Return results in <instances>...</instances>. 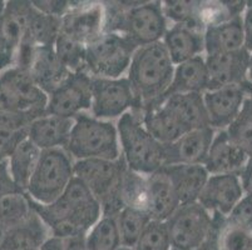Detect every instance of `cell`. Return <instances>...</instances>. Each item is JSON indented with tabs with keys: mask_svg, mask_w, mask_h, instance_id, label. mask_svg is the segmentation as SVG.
<instances>
[{
	"mask_svg": "<svg viewBox=\"0 0 252 250\" xmlns=\"http://www.w3.org/2000/svg\"><path fill=\"white\" fill-rule=\"evenodd\" d=\"M32 205L53 237L58 238L84 237L102 217L98 200L75 176L56 201L40 205L32 200Z\"/></svg>",
	"mask_w": 252,
	"mask_h": 250,
	"instance_id": "6da1fadb",
	"label": "cell"
},
{
	"mask_svg": "<svg viewBox=\"0 0 252 250\" xmlns=\"http://www.w3.org/2000/svg\"><path fill=\"white\" fill-rule=\"evenodd\" d=\"M172 63L163 43L138 48L128 68V82L134 96L133 111L141 113L166 96L173 79Z\"/></svg>",
	"mask_w": 252,
	"mask_h": 250,
	"instance_id": "7a4b0ae2",
	"label": "cell"
},
{
	"mask_svg": "<svg viewBox=\"0 0 252 250\" xmlns=\"http://www.w3.org/2000/svg\"><path fill=\"white\" fill-rule=\"evenodd\" d=\"M105 31L121 34L137 48L147 47L163 40L168 29L161 1L146 3H108Z\"/></svg>",
	"mask_w": 252,
	"mask_h": 250,
	"instance_id": "3957f363",
	"label": "cell"
},
{
	"mask_svg": "<svg viewBox=\"0 0 252 250\" xmlns=\"http://www.w3.org/2000/svg\"><path fill=\"white\" fill-rule=\"evenodd\" d=\"M119 145L128 169L151 175L164 167V148L144 128L141 114L127 111L117 123Z\"/></svg>",
	"mask_w": 252,
	"mask_h": 250,
	"instance_id": "277c9868",
	"label": "cell"
},
{
	"mask_svg": "<svg viewBox=\"0 0 252 250\" xmlns=\"http://www.w3.org/2000/svg\"><path fill=\"white\" fill-rule=\"evenodd\" d=\"M127 168L122 155L117 160L86 159L74 162V176L97 199L102 215L117 217L125 208L121 198V185Z\"/></svg>",
	"mask_w": 252,
	"mask_h": 250,
	"instance_id": "5b68a950",
	"label": "cell"
},
{
	"mask_svg": "<svg viewBox=\"0 0 252 250\" xmlns=\"http://www.w3.org/2000/svg\"><path fill=\"white\" fill-rule=\"evenodd\" d=\"M64 149L75 160H117L122 155L116 125L87 114H79L74 118L72 132Z\"/></svg>",
	"mask_w": 252,
	"mask_h": 250,
	"instance_id": "8992f818",
	"label": "cell"
},
{
	"mask_svg": "<svg viewBox=\"0 0 252 250\" xmlns=\"http://www.w3.org/2000/svg\"><path fill=\"white\" fill-rule=\"evenodd\" d=\"M74 178V160L64 148L42 150L25 194L36 204L48 205L65 192Z\"/></svg>",
	"mask_w": 252,
	"mask_h": 250,
	"instance_id": "52a82bcc",
	"label": "cell"
},
{
	"mask_svg": "<svg viewBox=\"0 0 252 250\" xmlns=\"http://www.w3.org/2000/svg\"><path fill=\"white\" fill-rule=\"evenodd\" d=\"M137 49L126 36L104 31L86 45L87 73L94 78L118 79L128 70Z\"/></svg>",
	"mask_w": 252,
	"mask_h": 250,
	"instance_id": "ba28073f",
	"label": "cell"
},
{
	"mask_svg": "<svg viewBox=\"0 0 252 250\" xmlns=\"http://www.w3.org/2000/svg\"><path fill=\"white\" fill-rule=\"evenodd\" d=\"M171 247L175 250H197L215 229V217L201 204H181L166 220Z\"/></svg>",
	"mask_w": 252,
	"mask_h": 250,
	"instance_id": "9c48e42d",
	"label": "cell"
},
{
	"mask_svg": "<svg viewBox=\"0 0 252 250\" xmlns=\"http://www.w3.org/2000/svg\"><path fill=\"white\" fill-rule=\"evenodd\" d=\"M48 95L29 73L11 65L0 74V108L39 116L47 113Z\"/></svg>",
	"mask_w": 252,
	"mask_h": 250,
	"instance_id": "30bf717a",
	"label": "cell"
},
{
	"mask_svg": "<svg viewBox=\"0 0 252 250\" xmlns=\"http://www.w3.org/2000/svg\"><path fill=\"white\" fill-rule=\"evenodd\" d=\"M134 105L127 78L107 79L92 77V113L100 120L121 118Z\"/></svg>",
	"mask_w": 252,
	"mask_h": 250,
	"instance_id": "8fae6325",
	"label": "cell"
},
{
	"mask_svg": "<svg viewBox=\"0 0 252 250\" xmlns=\"http://www.w3.org/2000/svg\"><path fill=\"white\" fill-rule=\"evenodd\" d=\"M92 107V77L72 73L58 89L48 95L47 114L74 119Z\"/></svg>",
	"mask_w": 252,
	"mask_h": 250,
	"instance_id": "7c38bea8",
	"label": "cell"
},
{
	"mask_svg": "<svg viewBox=\"0 0 252 250\" xmlns=\"http://www.w3.org/2000/svg\"><path fill=\"white\" fill-rule=\"evenodd\" d=\"M107 10L104 3H73L61 19V33L88 45L105 31Z\"/></svg>",
	"mask_w": 252,
	"mask_h": 250,
	"instance_id": "4fadbf2b",
	"label": "cell"
},
{
	"mask_svg": "<svg viewBox=\"0 0 252 250\" xmlns=\"http://www.w3.org/2000/svg\"><path fill=\"white\" fill-rule=\"evenodd\" d=\"M252 94L249 82L241 85H227L203 93L208 124L216 132L226 130L240 114L245 100Z\"/></svg>",
	"mask_w": 252,
	"mask_h": 250,
	"instance_id": "5bb4252c",
	"label": "cell"
},
{
	"mask_svg": "<svg viewBox=\"0 0 252 250\" xmlns=\"http://www.w3.org/2000/svg\"><path fill=\"white\" fill-rule=\"evenodd\" d=\"M244 196L237 174L210 175L197 203L212 215L227 218Z\"/></svg>",
	"mask_w": 252,
	"mask_h": 250,
	"instance_id": "9a60e30c",
	"label": "cell"
},
{
	"mask_svg": "<svg viewBox=\"0 0 252 250\" xmlns=\"http://www.w3.org/2000/svg\"><path fill=\"white\" fill-rule=\"evenodd\" d=\"M250 55L251 54L246 49L206 55L205 60L208 72L207 90L227 85H241L249 82Z\"/></svg>",
	"mask_w": 252,
	"mask_h": 250,
	"instance_id": "2e32d148",
	"label": "cell"
},
{
	"mask_svg": "<svg viewBox=\"0 0 252 250\" xmlns=\"http://www.w3.org/2000/svg\"><path fill=\"white\" fill-rule=\"evenodd\" d=\"M216 130L211 127L193 129L180 137L173 143L163 145L164 167L167 165L203 164Z\"/></svg>",
	"mask_w": 252,
	"mask_h": 250,
	"instance_id": "e0dca14e",
	"label": "cell"
},
{
	"mask_svg": "<svg viewBox=\"0 0 252 250\" xmlns=\"http://www.w3.org/2000/svg\"><path fill=\"white\" fill-rule=\"evenodd\" d=\"M27 72L47 95L58 89L72 74L58 59L54 45L34 48Z\"/></svg>",
	"mask_w": 252,
	"mask_h": 250,
	"instance_id": "ac0fdd59",
	"label": "cell"
},
{
	"mask_svg": "<svg viewBox=\"0 0 252 250\" xmlns=\"http://www.w3.org/2000/svg\"><path fill=\"white\" fill-rule=\"evenodd\" d=\"M247 154L230 139L226 130L216 132L203 167L210 175L238 174L246 164Z\"/></svg>",
	"mask_w": 252,
	"mask_h": 250,
	"instance_id": "d6986e66",
	"label": "cell"
},
{
	"mask_svg": "<svg viewBox=\"0 0 252 250\" xmlns=\"http://www.w3.org/2000/svg\"><path fill=\"white\" fill-rule=\"evenodd\" d=\"M33 11L32 1H6L4 13L0 18V40L13 56L24 40Z\"/></svg>",
	"mask_w": 252,
	"mask_h": 250,
	"instance_id": "ffe728a7",
	"label": "cell"
},
{
	"mask_svg": "<svg viewBox=\"0 0 252 250\" xmlns=\"http://www.w3.org/2000/svg\"><path fill=\"white\" fill-rule=\"evenodd\" d=\"M74 119L47 114L39 116L28 128V139L40 150L65 148Z\"/></svg>",
	"mask_w": 252,
	"mask_h": 250,
	"instance_id": "44dd1931",
	"label": "cell"
},
{
	"mask_svg": "<svg viewBox=\"0 0 252 250\" xmlns=\"http://www.w3.org/2000/svg\"><path fill=\"white\" fill-rule=\"evenodd\" d=\"M162 43L175 66L196 56H201L205 53L203 31L186 25L173 24L169 27Z\"/></svg>",
	"mask_w": 252,
	"mask_h": 250,
	"instance_id": "7402d4cb",
	"label": "cell"
},
{
	"mask_svg": "<svg viewBox=\"0 0 252 250\" xmlns=\"http://www.w3.org/2000/svg\"><path fill=\"white\" fill-rule=\"evenodd\" d=\"M181 205L175 188L163 168L148 175V208L151 220L166 222Z\"/></svg>",
	"mask_w": 252,
	"mask_h": 250,
	"instance_id": "603a6c76",
	"label": "cell"
},
{
	"mask_svg": "<svg viewBox=\"0 0 252 250\" xmlns=\"http://www.w3.org/2000/svg\"><path fill=\"white\" fill-rule=\"evenodd\" d=\"M159 102L182 124L187 132L210 127L203 103V94H167Z\"/></svg>",
	"mask_w": 252,
	"mask_h": 250,
	"instance_id": "cb8c5ba5",
	"label": "cell"
},
{
	"mask_svg": "<svg viewBox=\"0 0 252 250\" xmlns=\"http://www.w3.org/2000/svg\"><path fill=\"white\" fill-rule=\"evenodd\" d=\"M206 55L231 53L245 49L242 15L210 25L203 31Z\"/></svg>",
	"mask_w": 252,
	"mask_h": 250,
	"instance_id": "d4e9b609",
	"label": "cell"
},
{
	"mask_svg": "<svg viewBox=\"0 0 252 250\" xmlns=\"http://www.w3.org/2000/svg\"><path fill=\"white\" fill-rule=\"evenodd\" d=\"M181 204L196 203L210 174L203 164L167 165L163 167Z\"/></svg>",
	"mask_w": 252,
	"mask_h": 250,
	"instance_id": "484cf974",
	"label": "cell"
},
{
	"mask_svg": "<svg viewBox=\"0 0 252 250\" xmlns=\"http://www.w3.org/2000/svg\"><path fill=\"white\" fill-rule=\"evenodd\" d=\"M207 89V66L205 56L201 55L175 66L173 79L167 94H203Z\"/></svg>",
	"mask_w": 252,
	"mask_h": 250,
	"instance_id": "4316f807",
	"label": "cell"
},
{
	"mask_svg": "<svg viewBox=\"0 0 252 250\" xmlns=\"http://www.w3.org/2000/svg\"><path fill=\"white\" fill-rule=\"evenodd\" d=\"M40 154L42 150L28 138H25L8 159L9 175L19 192L25 193L28 189Z\"/></svg>",
	"mask_w": 252,
	"mask_h": 250,
	"instance_id": "83f0119b",
	"label": "cell"
},
{
	"mask_svg": "<svg viewBox=\"0 0 252 250\" xmlns=\"http://www.w3.org/2000/svg\"><path fill=\"white\" fill-rule=\"evenodd\" d=\"M48 228L35 210L28 219L9 231L0 250H40L45 243Z\"/></svg>",
	"mask_w": 252,
	"mask_h": 250,
	"instance_id": "f1b7e54d",
	"label": "cell"
},
{
	"mask_svg": "<svg viewBox=\"0 0 252 250\" xmlns=\"http://www.w3.org/2000/svg\"><path fill=\"white\" fill-rule=\"evenodd\" d=\"M59 33H61V19L40 13L34 8L28 30L22 44L32 45V47L54 45Z\"/></svg>",
	"mask_w": 252,
	"mask_h": 250,
	"instance_id": "f546056e",
	"label": "cell"
},
{
	"mask_svg": "<svg viewBox=\"0 0 252 250\" xmlns=\"http://www.w3.org/2000/svg\"><path fill=\"white\" fill-rule=\"evenodd\" d=\"M215 217L216 244L219 250H252V230L232 223L226 218Z\"/></svg>",
	"mask_w": 252,
	"mask_h": 250,
	"instance_id": "4dcf8cb0",
	"label": "cell"
},
{
	"mask_svg": "<svg viewBox=\"0 0 252 250\" xmlns=\"http://www.w3.org/2000/svg\"><path fill=\"white\" fill-rule=\"evenodd\" d=\"M87 250H117L122 247L116 217L102 215L84 237Z\"/></svg>",
	"mask_w": 252,
	"mask_h": 250,
	"instance_id": "1f68e13d",
	"label": "cell"
},
{
	"mask_svg": "<svg viewBox=\"0 0 252 250\" xmlns=\"http://www.w3.org/2000/svg\"><path fill=\"white\" fill-rule=\"evenodd\" d=\"M121 198L123 205L147 213L148 208V176L126 169L121 185Z\"/></svg>",
	"mask_w": 252,
	"mask_h": 250,
	"instance_id": "d6a6232c",
	"label": "cell"
},
{
	"mask_svg": "<svg viewBox=\"0 0 252 250\" xmlns=\"http://www.w3.org/2000/svg\"><path fill=\"white\" fill-rule=\"evenodd\" d=\"M116 220L121 237V245L123 248L133 249L142 231L150 223L151 218L147 213L126 206L118 213Z\"/></svg>",
	"mask_w": 252,
	"mask_h": 250,
	"instance_id": "836d02e7",
	"label": "cell"
},
{
	"mask_svg": "<svg viewBox=\"0 0 252 250\" xmlns=\"http://www.w3.org/2000/svg\"><path fill=\"white\" fill-rule=\"evenodd\" d=\"M33 213L32 200L25 193L13 192L0 198V225L14 228Z\"/></svg>",
	"mask_w": 252,
	"mask_h": 250,
	"instance_id": "e575fe53",
	"label": "cell"
},
{
	"mask_svg": "<svg viewBox=\"0 0 252 250\" xmlns=\"http://www.w3.org/2000/svg\"><path fill=\"white\" fill-rule=\"evenodd\" d=\"M54 50L62 64L70 73L87 72L86 45L69 38L65 34L59 33L54 43Z\"/></svg>",
	"mask_w": 252,
	"mask_h": 250,
	"instance_id": "d590c367",
	"label": "cell"
},
{
	"mask_svg": "<svg viewBox=\"0 0 252 250\" xmlns=\"http://www.w3.org/2000/svg\"><path fill=\"white\" fill-rule=\"evenodd\" d=\"M231 140L252 157V94L245 100L241 111L226 129Z\"/></svg>",
	"mask_w": 252,
	"mask_h": 250,
	"instance_id": "8d00e7d4",
	"label": "cell"
},
{
	"mask_svg": "<svg viewBox=\"0 0 252 250\" xmlns=\"http://www.w3.org/2000/svg\"><path fill=\"white\" fill-rule=\"evenodd\" d=\"M200 3L201 1H181L171 0L162 1V9L167 20L173 24L186 25V27L205 31L200 22Z\"/></svg>",
	"mask_w": 252,
	"mask_h": 250,
	"instance_id": "74e56055",
	"label": "cell"
},
{
	"mask_svg": "<svg viewBox=\"0 0 252 250\" xmlns=\"http://www.w3.org/2000/svg\"><path fill=\"white\" fill-rule=\"evenodd\" d=\"M166 222L150 220L132 250H171Z\"/></svg>",
	"mask_w": 252,
	"mask_h": 250,
	"instance_id": "f35d334b",
	"label": "cell"
},
{
	"mask_svg": "<svg viewBox=\"0 0 252 250\" xmlns=\"http://www.w3.org/2000/svg\"><path fill=\"white\" fill-rule=\"evenodd\" d=\"M28 138L27 130H11L0 127V164L8 162L18 145Z\"/></svg>",
	"mask_w": 252,
	"mask_h": 250,
	"instance_id": "ab89813d",
	"label": "cell"
},
{
	"mask_svg": "<svg viewBox=\"0 0 252 250\" xmlns=\"http://www.w3.org/2000/svg\"><path fill=\"white\" fill-rule=\"evenodd\" d=\"M36 116L0 108V127L11 130H27Z\"/></svg>",
	"mask_w": 252,
	"mask_h": 250,
	"instance_id": "60d3db41",
	"label": "cell"
},
{
	"mask_svg": "<svg viewBox=\"0 0 252 250\" xmlns=\"http://www.w3.org/2000/svg\"><path fill=\"white\" fill-rule=\"evenodd\" d=\"M34 8L40 13L47 14L50 17H56L62 19L64 14L67 13L73 5V1H63V0H42V1H32Z\"/></svg>",
	"mask_w": 252,
	"mask_h": 250,
	"instance_id": "b9f144b4",
	"label": "cell"
},
{
	"mask_svg": "<svg viewBox=\"0 0 252 250\" xmlns=\"http://www.w3.org/2000/svg\"><path fill=\"white\" fill-rule=\"evenodd\" d=\"M242 27H244V48L252 54V3L246 5L242 13Z\"/></svg>",
	"mask_w": 252,
	"mask_h": 250,
	"instance_id": "7bdbcfd3",
	"label": "cell"
},
{
	"mask_svg": "<svg viewBox=\"0 0 252 250\" xmlns=\"http://www.w3.org/2000/svg\"><path fill=\"white\" fill-rule=\"evenodd\" d=\"M237 175L240 178V183H241L245 196L252 198V157L247 159L246 164L244 165V168Z\"/></svg>",
	"mask_w": 252,
	"mask_h": 250,
	"instance_id": "ee69618b",
	"label": "cell"
},
{
	"mask_svg": "<svg viewBox=\"0 0 252 250\" xmlns=\"http://www.w3.org/2000/svg\"><path fill=\"white\" fill-rule=\"evenodd\" d=\"M19 192L11 182V178L8 171V162L0 164V198L9 193Z\"/></svg>",
	"mask_w": 252,
	"mask_h": 250,
	"instance_id": "f6af8a7d",
	"label": "cell"
},
{
	"mask_svg": "<svg viewBox=\"0 0 252 250\" xmlns=\"http://www.w3.org/2000/svg\"><path fill=\"white\" fill-rule=\"evenodd\" d=\"M13 60H14V56L10 52H8L6 49H0V74L6 68L13 65Z\"/></svg>",
	"mask_w": 252,
	"mask_h": 250,
	"instance_id": "bcb514c9",
	"label": "cell"
},
{
	"mask_svg": "<svg viewBox=\"0 0 252 250\" xmlns=\"http://www.w3.org/2000/svg\"><path fill=\"white\" fill-rule=\"evenodd\" d=\"M197 250H219L217 249V244H216V224H215V229L214 233L211 234V237L208 238L207 242L200 247Z\"/></svg>",
	"mask_w": 252,
	"mask_h": 250,
	"instance_id": "7dc6e473",
	"label": "cell"
},
{
	"mask_svg": "<svg viewBox=\"0 0 252 250\" xmlns=\"http://www.w3.org/2000/svg\"><path fill=\"white\" fill-rule=\"evenodd\" d=\"M247 80L252 85V54L250 55V65H249V75H247Z\"/></svg>",
	"mask_w": 252,
	"mask_h": 250,
	"instance_id": "c3c4849f",
	"label": "cell"
},
{
	"mask_svg": "<svg viewBox=\"0 0 252 250\" xmlns=\"http://www.w3.org/2000/svg\"><path fill=\"white\" fill-rule=\"evenodd\" d=\"M5 5H6V1H4V0H0V18H1V15H3Z\"/></svg>",
	"mask_w": 252,
	"mask_h": 250,
	"instance_id": "681fc988",
	"label": "cell"
},
{
	"mask_svg": "<svg viewBox=\"0 0 252 250\" xmlns=\"http://www.w3.org/2000/svg\"><path fill=\"white\" fill-rule=\"evenodd\" d=\"M117 250H132V249H128V248H123V247H121V248H119V249H117Z\"/></svg>",
	"mask_w": 252,
	"mask_h": 250,
	"instance_id": "f907efd6",
	"label": "cell"
},
{
	"mask_svg": "<svg viewBox=\"0 0 252 250\" xmlns=\"http://www.w3.org/2000/svg\"><path fill=\"white\" fill-rule=\"evenodd\" d=\"M171 250H175V249H171Z\"/></svg>",
	"mask_w": 252,
	"mask_h": 250,
	"instance_id": "816d5d0a",
	"label": "cell"
}]
</instances>
